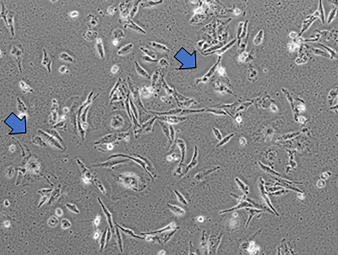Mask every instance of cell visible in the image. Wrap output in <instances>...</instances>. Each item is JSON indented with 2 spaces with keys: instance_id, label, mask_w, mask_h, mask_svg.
Wrapping results in <instances>:
<instances>
[{
  "instance_id": "cell-1",
  "label": "cell",
  "mask_w": 338,
  "mask_h": 255,
  "mask_svg": "<svg viewBox=\"0 0 338 255\" xmlns=\"http://www.w3.org/2000/svg\"><path fill=\"white\" fill-rule=\"evenodd\" d=\"M2 11L1 13V18L4 19L7 28L9 29L11 35L15 36V29L14 27V16L15 13L14 11L8 10L3 3H1Z\"/></svg>"
},
{
  "instance_id": "cell-2",
  "label": "cell",
  "mask_w": 338,
  "mask_h": 255,
  "mask_svg": "<svg viewBox=\"0 0 338 255\" xmlns=\"http://www.w3.org/2000/svg\"><path fill=\"white\" fill-rule=\"evenodd\" d=\"M247 196L246 195H243L242 196H239L238 195L237 197V199L238 200V205L237 206L233 207L232 208H230V209L224 210L220 211L219 212V213L220 215L223 214L225 213H228V212H230L233 211L237 210L239 209H242L244 208H253V206L251 203H250L249 202L246 200L247 199Z\"/></svg>"
},
{
  "instance_id": "cell-3",
  "label": "cell",
  "mask_w": 338,
  "mask_h": 255,
  "mask_svg": "<svg viewBox=\"0 0 338 255\" xmlns=\"http://www.w3.org/2000/svg\"><path fill=\"white\" fill-rule=\"evenodd\" d=\"M22 47H20L19 46H12L11 50V54L17 62L19 71L20 73H22L21 60H22V55L24 53V49Z\"/></svg>"
},
{
  "instance_id": "cell-4",
  "label": "cell",
  "mask_w": 338,
  "mask_h": 255,
  "mask_svg": "<svg viewBox=\"0 0 338 255\" xmlns=\"http://www.w3.org/2000/svg\"><path fill=\"white\" fill-rule=\"evenodd\" d=\"M98 200L100 206L101 208V209L102 210L103 212L105 215L106 219H107V223H108L109 226L111 229L112 232V233H114L115 232V229L114 227V224H113L112 215L111 213H110L109 211L107 209V208L106 207L105 205H104V203L102 202L101 199L100 198H98Z\"/></svg>"
},
{
  "instance_id": "cell-5",
  "label": "cell",
  "mask_w": 338,
  "mask_h": 255,
  "mask_svg": "<svg viewBox=\"0 0 338 255\" xmlns=\"http://www.w3.org/2000/svg\"><path fill=\"white\" fill-rule=\"evenodd\" d=\"M199 149L196 146H195L194 147V152H193V157H192L191 160L190 161V163L185 168V170H184L183 173L182 174V175H186L188 172L190 170L196 167L199 161H198V158L199 157Z\"/></svg>"
},
{
  "instance_id": "cell-6",
  "label": "cell",
  "mask_w": 338,
  "mask_h": 255,
  "mask_svg": "<svg viewBox=\"0 0 338 255\" xmlns=\"http://www.w3.org/2000/svg\"><path fill=\"white\" fill-rule=\"evenodd\" d=\"M317 17L314 14L309 17L307 19L305 20L302 22V28L300 32L298 35V36H300L302 34L306 31L315 20L317 19Z\"/></svg>"
},
{
  "instance_id": "cell-7",
  "label": "cell",
  "mask_w": 338,
  "mask_h": 255,
  "mask_svg": "<svg viewBox=\"0 0 338 255\" xmlns=\"http://www.w3.org/2000/svg\"><path fill=\"white\" fill-rule=\"evenodd\" d=\"M177 144L178 147H179L181 153V161L179 163V168L177 170V171L178 172V171H179L182 165H183L184 162H185L186 154V144H185L184 141L181 139L178 140Z\"/></svg>"
},
{
  "instance_id": "cell-8",
  "label": "cell",
  "mask_w": 338,
  "mask_h": 255,
  "mask_svg": "<svg viewBox=\"0 0 338 255\" xmlns=\"http://www.w3.org/2000/svg\"><path fill=\"white\" fill-rule=\"evenodd\" d=\"M220 167L219 166L212 167V168H206V169L203 170L198 173L195 176V178L196 179L198 180H200L202 178H203V177L212 173L220 169Z\"/></svg>"
},
{
  "instance_id": "cell-9",
  "label": "cell",
  "mask_w": 338,
  "mask_h": 255,
  "mask_svg": "<svg viewBox=\"0 0 338 255\" xmlns=\"http://www.w3.org/2000/svg\"><path fill=\"white\" fill-rule=\"evenodd\" d=\"M43 53V60L42 62V64L46 67L47 69L48 73H51L52 69L51 66L52 64V61L48 56V53L46 50L43 49H42Z\"/></svg>"
},
{
  "instance_id": "cell-10",
  "label": "cell",
  "mask_w": 338,
  "mask_h": 255,
  "mask_svg": "<svg viewBox=\"0 0 338 255\" xmlns=\"http://www.w3.org/2000/svg\"><path fill=\"white\" fill-rule=\"evenodd\" d=\"M319 6L317 10L315 11L314 14L316 15L318 18L320 20L322 23L324 24L325 22V15L324 9L322 4V1H319Z\"/></svg>"
},
{
  "instance_id": "cell-11",
  "label": "cell",
  "mask_w": 338,
  "mask_h": 255,
  "mask_svg": "<svg viewBox=\"0 0 338 255\" xmlns=\"http://www.w3.org/2000/svg\"><path fill=\"white\" fill-rule=\"evenodd\" d=\"M124 26V27L125 28V29L127 28H129L131 29H134V30L137 31V32H139V33L144 34H145L146 33V31H144L142 28L139 26L138 25H137L136 24H135V23L132 20H129L128 23H126Z\"/></svg>"
},
{
  "instance_id": "cell-12",
  "label": "cell",
  "mask_w": 338,
  "mask_h": 255,
  "mask_svg": "<svg viewBox=\"0 0 338 255\" xmlns=\"http://www.w3.org/2000/svg\"><path fill=\"white\" fill-rule=\"evenodd\" d=\"M235 181L237 186L240 190L242 191L243 193L245 194V195H248L249 193L250 188L248 185H246L241 180L237 177L235 179Z\"/></svg>"
},
{
  "instance_id": "cell-13",
  "label": "cell",
  "mask_w": 338,
  "mask_h": 255,
  "mask_svg": "<svg viewBox=\"0 0 338 255\" xmlns=\"http://www.w3.org/2000/svg\"><path fill=\"white\" fill-rule=\"evenodd\" d=\"M115 225L116 226H117L120 230L122 231L124 233L127 235H128V236H131V237L135 238L137 239H144L145 238L142 237V236H139L138 235H136L134 233V232L131 229L123 227L120 226V225L118 224L117 223H115Z\"/></svg>"
},
{
  "instance_id": "cell-14",
  "label": "cell",
  "mask_w": 338,
  "mask_h": 255,
  "mask_svg": "<svg viewBox=\"0 0 338 255\" xmlns=\"http://www.w3.org/2000/svg\"><path fill=\"white\" fill-rule=\"evenodd\" d=\"M245 209L246 211H247V213H248L249 215L248 219L245 225V227L247 228L248 227L250 221H251L253 217L256 215V214L257 213L262 212L263 211L260 210L256 209H252V208H245Z\"/></svg>"
},
{
  "instance_id": "cell-15",
  "label": "cell",
  "mask_w": 338,
  "mask_h": 255,
  "mask_svg": "<svg viewBox=\"0 0 338 255\" xmlns=\"http://www.w3.org/2000/svg\"><path fill=\"white\" fill-rule=\"evenodd\" d=\"M96 48L97 52L101 58L104 59V49L102 40L101 38H99L97 39L96 43Z\"/></svg>"
},
{
  "instance_id": "cell-16",
  "label": "cell",
  "mask_w": 338,
  "mask_h": 255,
  "mask_svg": "<svg viewBox=\"0 0 338 255\" xmlns=\"http://www.w3.org/2000/svg\"><path fill=\"white\" fill-rule=\"evenodd\" d=\"M168 206L170 208L171 210L175 214L178 216H183L185 214L184 210L182 208L177 205H174L168 204Z\"/></svg>"
},
{
  "instance_id": "cell-17",
  "label": "cell",
  "mask_w": 338,
  "mask_h": 255,
  "mask_svg": "<svg viewBox=\"0 0 338 255\" xmlns=\"http://www.w3.org/2000/svg\"><path fill=\"white\" fill-rule=\"evenodd\" d=\"M223 235V233H220V234L218 235L217 237L215 238H213L212 239V242H210V246L211 247H212V248L213 250H215V251H216L217 250L219 244H220Z\"/></svg>"
},
{
  "instance_id": "cell-18",
  "label": "cell",
  "mask_w": 338,
  "mask_h": 255,
  "mask_svg": "<svg viewBox=\"0 0 338 255\" xmlns=\"http://www.w3.org/2000/svg\"><path fill=\"white\" fill-rule=\"evenodd\" d=\"M337 9V6L333 5L328 15L327 19V23L328 24H330L336 18Z\"/></svg>"
},
{
  "instance_id": "cell-19",
  "label": "cell",
  "mask_w": 338,
  "mask_h": 255,
  "mask_svg": "<svg viewBox=\"0 0 338 255\" xmlns=\"http://www.w3.org/2000/svg\"><path fill=\"white\" fill-rule=\"evenodd\" d=\"M134 45L130 43L126 45L121 49L119 50L117 52V54L119 56L125 55L129 53L133 47Z\"/></svg>"
},
{
  "instance_id": "cell-20",
  "label": "cell",
  "mask_w": 338,
  "mask_h": 255,
  "mask_svg": "<svg viewBox=\"0 0 338 255\" xmlns=\"http://www.w3.org/2000/svg\"><path fill=\"white\" fill-rule=\"evenodd\" d=\"M119 229V228L117 226H116L115 233L116 235L117 242L120 251L122 253L123 251L122 239L121 235Z\"/></svg>"
},
{
  "instance_id": "cell-21",
  "label": "cell",
  "mask_w": 338,
  "mask_h": 255,
  "mask_svg": "<svg viewBox=\"0 0 338 255\" xmlns=\"http://www.w3.org/2000/svg\"><path fill=\"white\" fill-rule=\"evenodd\" d=\"M135 66L136 70L139 74L143 76V77L147 78H149V76L148 73H147L146 71L144 70L141 67V66L139 64L138 62L137 61L135 62Z\"/></svg>"
},
{
  "instance_id": "cell-22",
  "label": "cell",
  "mask_w": 338,
  "mask_h": 255,
  "mask_svg": "<svg viewBox=\"0 0 338 255\" xmlns=\"http://www.w3.org/2000/svg\"><path fill=\"white\" fill-rule=\"evenodd\" d=\"M59 223V219L54 215H52L48 219L47 224L49 227L53 228L57 226Z\"/></svg>"
},
{
  "instance_id": "cell-23",
  "label": "cell",
  "mask_w": 338,
  "mask_h": 255,
  "mask_svg": "<svg viewBox=\"0 0 338 255\" xmlns=\"http://www.w3.org/2000/svg\"><path fill=\"white\" fill-rule=\"evenodd\" d=\"M58 56L60 59L64 61L70 63H73L74 62L73 58L66 52H62L59 54Z\"/></svg>"
},
{
  "instance_id": "cell-24",
  "label": "cell",
  "mask_w": 338,
  "mask_h": 255,
  "mask_svg": "<svg viewBox=\"0 0 338 255\" xmlns=\"http://www.w3.org/2000/svg\"><path fill=\"white\" fill-rule=\"evenodd\" d=\"M107 229H106L105 231L101 235V238L100 239L99 245H100V251H102L104 250V247H105L106 245H107V240H106V236H107Z\"/></svg>"
},
{
  "instance_id": "cell-25",
  "label": "cell",
  "mask_w": 338,
  "mask_h": 255,
  "mask_svg": "<svg viewBox=\"0 0 338 255\" xmlns=\"http://www.w3.org/2000/svg\"><path fill=\"white\" fill-rule=\"evenodd\" d=\"M66 206L69 211L73 213L76 214H78L80 213V210L77 208V206L74 204L67 203L66 204Z\"/></svg>"
},
{
  "instance_id": "cell-26",
  "label": "cell",
  "mask_w": 338,
  "mask_h": 255,
  "mask_svg": "<svg viewBox=\"0 0 338 255\" xmlns=\"http://www.w3.org/2000/svg\"><path fill=\"white\" fill-rule=\"evenodd\" d=\"M234 135V134L232 133V134L227 136L224 137V138H222V139L220 141L218 144L216 145V147L219 148V147H221L222 146L225 145L231 139Z\"/></svg>"
},
{
  "instance_id": "cell-27",
  "label": "cell",
  "mask_w": 338,
  "mask_h": 255,
  "mask_svg": "<svg viewBox=\"0 0 338 255\" xmlns=\"http://www.w3.org/2000/svg\"><path fill=\"white\" fill-rule=\"evenodd\" d=\"M149 44L153 47L160 50L166 51V52H169V49L166 46L164 45L161 44L157 43V42H149Z\"/></svg>"
},
{
  "instance_id": "cell-28",
  "label": "cell",
  "mask_w": 338,
  "mask_h": 255,
  "mask_svg": "<svg viewBox=\"0 0 338 255\" xmlns=\"http://www.w3.org/2000/svg\"><path fill=\"white\" fill-rule=\"evenodd\" d=\"M264 31L261 30L258 32L257 35H256L254 40V42L256 45H258L261 43L264 38Z\"/></svg>"
},
{
  "instance_id": "cell-29",
  "label": "cell",
  "mask_w": 338,
  "mask_h": 255,
  "mask_svg": "<svg viewBox=\"0 0 338 255\" xmlns=\"http://www.w3.org/2000/svg\"><path fill=\"white\" fill-rule=\"evenodd\" d=\"M61 226L62 229L67 230L71 227L72 224L69 219L64 218L62 219L61 222Z\"/></svg>"
},
{
  "instance_id": "cell-30",
  "label": "cell",
  "mask_w": 338,
  "mask_h": 255,
  "mask_svg": "<svg viewBox=\"0 0 338 255\" xmlns=\"http://www.w3.org/2000/svg\"><path fill=\"white\" fill-rule=\"evenodd\" d=\"M174 227V225L173 224H170L168 225V226H167L166 227L164 228V229H162V230H160L156 231L155 232H149V233H142V235H154L155 234L158 233H161L164 231H165L170 230L172 229V228H173Z\"/></svg>"
},
{
  "instance_id": "cell-31",
  "label": "cell",
  "mask_w": 338,
  "mask_h": 255,
  "mask_svg": "<svg viewBox=\"0 0 338 255\" xmlns=\"http://www.w3.org/2000/svg\"><path fill=\"white\" fill-rule=\"evenodd\" d=\"M174 192L175 194H176L178 200L179 201V202H180L181 203L185 205H188L187 201L186 200L184 197L183 195H182L180 192H179L178 191L176 190H174Z\"/></svg>"
},
{
  "instance_id": "cell-32",
  "label": "cell",
  "mask_w": 338,
  "mask_h": 255,
  "mask_svg": "<svg viewBox=\"0 0 338 255\" xmlns=\"http://www.w3.org/2000/svg\"><path fill=\"white\" fill-rule=\"evenodd\" d=\"M141 50L144 53L149 56L150 57L152 58L153 59H155L156 58V55H155V52L153 51L149 50V49H145L144 47H141L140 48Z\"/></svg>"
},
{
  "instance_id": "cell-33",
  "label": "cell",
  "mask_w": 338,
  "mask_h": 255,
  "mask_svg": "<svg viewBox=\"0 0 338 255\" xmlns=\"http://www.w3.org/2000/svg\"><path fill=\"white\" fill-rule=\"evenodd\" d=\"M213 134H214L216 138L219 140V141H220L223 138V136H222L221 133H220V130H219L218 129L215 128H213Z\"/></svg>"
},
{
  "instance_id": "cell-34",
  "label": "cell",
  "mask_w": 338,
  "mask_h": 255,
  "mask_svg": "<svg viewBox=\"0 0 338 255\" xmlns=\"http://www.w3.org/2000/svg\"><path fill=\"white\" fill-rule=\"evenodd\" d=\"M319 45H320V46H321L322 47L324 48H325L328 52H329V53L331 54V56H332V58H333V57H337V55L336 52H335V51H334L333 49H331V48L328 47L327 46L322 44H320Z\"/></svg>"
},
{
  "instance_id": "cell-35",
  "label": "cell",
  "mask_w": 338,
  "mask_h": 255,
  "mask_svg": "<svg viewBox=\"0 0 338 255\" xmlns=\"http://www.w3.org/2000/svg\"><path fill=\"white\" fill-rule=\"evenodd\" d=\"M20 85L21 88L23 89L24 91L29 92L30 91V90H31L30 87L23 81H21L20 82Z\"/></svg>"
},
{
  "instance_id": "cell-36",
  "label": "cell",
  "mask_w": 338,
  "mask_h": 255,
  "mask_svg": "<svg viewBox=\"0 0 338 255\" xmlns=\"http://www.w3.org/2000/svg\"><path fill=\"white\" fill-rule=\"evenodd\" d=\"M112 232L110 229V227L107 228V236H106V242H107V244L111 240L112 235Z\"/></svg>"
},
{
  "instance_id": "cell-37",
  "label": "cell",
  "mask_w": 338,
  "mask_h": 255,
  "mask_svg": "<svg viewBox=\"0 0 338 255\" xmlns=\"http://www.w3.org/2000/svg\"><path fill=\"white\" fill-rule=\"evenodd\" d=\"M138 9V2L135 5H134V8H133L132 10L131 11V13H130V16L131 17H133L134 15H135Z\"/></svg>"
},
{
  "instance_id": "cell-38",
  "label": "cell",
  "mask_w": 338,
  "mask_h": 255,
  "mask_svg": "<svg viewBox=\"0 0 338 255\" xmlns=\"http://www.w3.org/2000/svg\"><path fill=\"white\" fill-rule=\"evenodd\" d=\"M55 213L56 215L59 217L62 216L63 215L64 212L60 208H57L55 210Z\"/></svg>"
},
{
  "instance_id": "cell-39",
  "label": "cell",
  "mask_w": 338,
  "mask_h": 255,
  "mask_svg": "<svg viewBox=\"0 0 338 255\" xmlns=\"http://www.w3.org/2000/svg\"><path fill=\"white\" fill-rule=\"evenodd\" d=\"M118 69L119 67L118 66H116V65L113 66L111 69V73L115 74L116 73L117 71H118Z\"/></svg>"
},
{
  "instance_id": "cell-40",
  "label": "cell",
  "mask_w": 338,
  "mask_h": 255,
  "mask_svg": "<svg viewBox=\"0 0 338 255\" xmlns=\"http://www.w3.org/2000/svg\"><path fill=\"white\" fill-rule=\"evenodd\" d=\"M67 70V67L65 66H61L59 69V71L61 73H65Z\"/></svg>"
},
{
  "instance_id": "cell-41",
  "label": "cell",
  "mask_w": 338,
  "mask_h": 255,
  "mask_svg": "<svg viewBox=\"0 0 338 255\" xmlns=\"http://www.w3.org/2000/svg\"><path fill=\"white\" fill-rule=\"evenodd\" d=\"M78 15V12L77 11H73L71 13L70 15L72 17H77Z\"/></svg>"
},
{
  "instance_id": "cell-42",
  "label": "cell",
  "mask_w": 338,
  "mask_h": 255,
  "mask_svg": "<svg viewBox=\"0 0 338 255\" xmlns=\"http://www.w3.org/2000/svg\"><path fill=\"white\" fill-rule=\"evenodd\" d=\"M290 34L293 35H290V36L291 37V38H294L296 37V36H298V35L296 32H291Z\"/></svg>"
},
{
  "instance_id": "cell-43",
  "label": "cell",
  "mask_w": 338,
  "mask_h": 255,
  "mask_svg": "<svg viewBox=\"0 0 338 255\" xmlns=\"http://www.w3.org/2000/svg\"><path fill=\"white\" fill-rule=\"evenodd\" d=\"M117 43H118V42H117V41H114V42H113V44H114L115 45V46L117 45Z\"/></svg>"
}]
</instances>
